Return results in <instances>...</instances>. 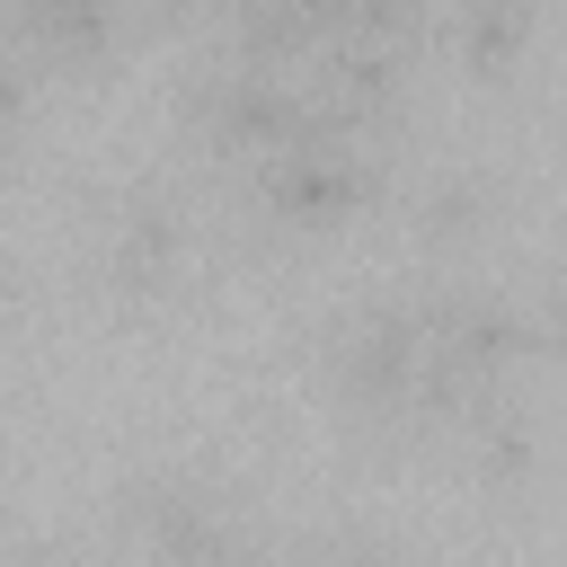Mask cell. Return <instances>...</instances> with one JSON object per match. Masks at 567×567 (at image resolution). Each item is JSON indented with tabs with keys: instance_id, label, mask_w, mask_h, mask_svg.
Listing matches in <instances>:
<instances>
[{
	"instance_id": "cell-1",
	"label": "cell",
	"mask_w": 567,
	"mask_h": 567,
	"mask_svg": "<svg viewBox=\"0 0 567 567\" xmlns=\"http://www.w3.org/2000/svg\"><path fill=\"white\" fill-rule=\"evenodd\" d=\"M408 292H416L425 363L461 372L478 399L487 390H523V372L549 354V319L514 284H408Z\"/></svg>"
},
{
	"instance_id": "cell-9",
	"label": "cell",
	"mask_w": 567,
	"mask_h": 567,
	"mask_svg": "<svg viewBox=\"0 0 567 567\" xmlns=\"http://www.w3.org/2000/svg\"><path fill=\"white\" fill-rule=\"evenodd\" d=\"M461 434H470L478 487H496V496L532 487V470H540V425H532V399H523V390H487V399L461 416Z\"/></svg>"
},
{
	"instance_id": "cell-10",
	"label": "cell",
	"mask_w": 567,
	"mask_h": 567,
	"mask_svg": "<svg viewBox=\"0 0 567 567\" xmlns=\"http://www.w3.org/2000/svg\"><path fill=\"white\" fill-rule=\"evenodd\" d=\"M496 221V177L487 168H434L408 186V239L416 248H470Z\"/></svg>"
},
{
	"instance_id": "cell-13",
	"label": "cell",
	"mask_w": 567,
	"mask_h": 567,
	"mask_svg": "<svg viewBox=\"0 0 567 567\" xmlns=\"http://www.w3.org/2000/svg\"><path fill=\"white\" fill-rule=\"evenodd\" d=\"M44 89H53V80H44V71H35V62H27L9 35H0V151H9V142H18L35 115H44Z\"/></svg>"
},
{
	"instance_id": "cell-14",
	"label": "cell",
	"mask_w": 567,
	"mask_h": 567,
	"mask_svg": "<svg viewBox=\"0 0 567 567\" xmlns=\"http://www.w3.org/2000/svg\"><path fill=\"white\" fill-rule=\"evenodd\" d=\"M9 292H18V284H9V257H0V319H9Z\"/></svg>"
},
{
	"instance_id": "cell-4",
	"label": "cell",
	"mask_w": 567,
	"mask_h": 567,
	"mask_svg": "<svg viewBox=\"0 0 567 567\" xmlns=\"http://www.w3.org/2000/svg\"><path fill=\"white\" fill-rule=\"evenodd\" d=\"M177 124L186 142L221 151V159H266L284 142L310 133V106H301V80L284 71H248V62H195L186 89H177Z\"/></svg>"
},
{
	"instance_id": "cell-3",
	"label": "cell",
	"mask_w": 567,
	"mask_h": 567,
	"mask_svg": "<svg viewBox=\"0 0 567 567\" xmlns=\"http://www.w3.org/2000/svg\"><path fill=\"white\" fill-rule=\"evenodd\" d=\"M416 363H425L416 292H372V301L337 310V328H328V346H319L328 399H337L346 416H363V425H408Z\"/></svg>"
},
{
	"instance_id": "cell-2",
	"label": "cell",
	"mask_w": 567,
	"mask_h": 567,
	"mask_svg": "<svg viewBox=\"0 0 567 567\" xmlns=\"http://www.w3.org/2000/svg\"><path fill=\"white\" fill-rule=\"evenodd\" d=\"M248 204L292 239L346 230V221L390 204V151H372V142H284V151L248 159Z\"/></svg>"
},
{
	"instance_id": "cell-6",
	"label": "cell",
	"mask_w": 567,
	"mask_h": 567,
	"mask_svg": "<svg viewBox=\"0 0 567 567\" xmlns=\"http://www.w3.org/2000/svg\"><path fill=\"white\" fill-rule=\"evenodd\" d=\"M97 266H106V284H115L124 301H159V292H177L186 266H195V221H186V204L159 195V186H133V195L106 213Z\"/></svg>"
},
{
	"instance_id": "cell-5",
	"label": "cell",
	"mask_w": 567,
	"mask_h": 567,
	"mask_svg": "<svg viewBox=\"0 0 567 567\" xmlns=\"http://www.w3.org/2000/svg\"><path fill=\"white\" fill-rule=\"evenodd\" d=\"M115 523L142 540L151 567H204V558H239V496L204 470H151L115 496Z\"/></svg>"
},
{
	"instance_id": "cell-12",
	"label": "cell",
	"mask_w": 567,
	"mask_h": 567,
	"mask_svg": "<svg viewBox=\"0 0 567 567\" xmlns=\"http://www.w3.org/2000/svg\"><path fill=\"white\" fill-rule=\"evenodd\" d=\"M337 35L346 44H372V53H416L434 35V0H337Z\"/></svg>"
},
{
	"instance_id": "cell-8",
	"label": "cell",
	"mask_w": 567,
	"mask_h": 567,
	"mask_svg": "<svg viewBox=\"0 0 567 567\" xmlns=\"http://www.w3.org/2000/svg\"><path fill=\"white\" fill-rule=\"evenodd\" d=\"M328 35H337V0H221V62L292 80Z\"/></svg>"
},
{
	"instance_id": "cell-11",
	"label": "cell",
	"mask_w": 567,
	"mask_h": 567,
	"mask_svg": "<svg viewBox=\"0 0 567 567\" xmlns=\"http://www.w3.org/2000/svg\"><path fill=\"white\" fill-rule=\"evenodd\" d=\"M540 44V0H461L452 9V53L470 80H514Z\"/></svg>"
},
{
	"instance_id": "cell-16",
	"label": "cell",
	"mask_w": 567,
	"mask_h": 567,
	"mask_svg": "<svg viewBox=\"0 0 567 567\" xmlns=\"http://www.w3.org/2000/svg\"><path fill=\"white\" fill-rule=\"evenodd\" d=\"M0 567H44V558H0Z\"/></svg>"
},
{
	"instance_id": "cell-7",
	"label": "cell",
	"mask_w": 567,
	"mask_h": 567,
	"mask_svg": "<svg viewBox=\"0 0 567 567\" xmlns=\"http://www.w3.org/2000/svg\"><path fill=\"white\" fill-rule=\"evenodd\" d=\"M0 35L44 71V80H97L133 27L115 0H0Z\"/></svg>"
},
{
	"instance_id": "cell-15",
	"label": "cell",
	"mask_w": 567,
	"mask_h": 567,
	"mask_svg": "<svg viewBox=\"0 0 567 567\" xmlns=\"http://www.w3.org/2000/svg\"><path fill=\"white\" fill-rule=\"evenodd\" d=\"M301 567H363V558H301Z\"/></svg>"
}]
</instances>
